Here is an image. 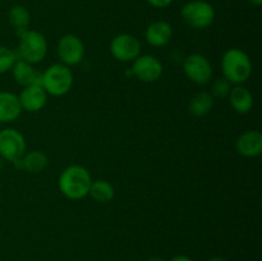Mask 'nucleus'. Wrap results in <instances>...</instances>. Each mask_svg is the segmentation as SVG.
<instances>
[{"label": "nucleus", "mask_w": 262, "mask_h": 261, "mask_svg": "<svg viewBox=\"0 0 262 261\" xmlns=\"http://www.w3.org/2000/svg\"><path fill=\"white\" fill-rule=\"evenodd\" d=\"M209 261H227V260L223 257H219V256H216V257H211Z\"/></svg>", "instance_id": "bb28decb"}, {"label": "nucleus", "mask_w": 262, "mask_h": 261, "mask_svg": "<svg viewBox=\"0 0 262 261\" xmlns=\"http://www.w3.org/2000/svg\"><path fill=\"white\" fill-rule=\"evenodd\" d=\"M215 99L209 91H199L192 96L189 101V112L194 117H205L214 107Z\"/></svg>", "instance_id": "a211bd4d"}, {"label": "nucleus", "mask_w": 262, "mask_h": 261, "mask_svg": "<svg viewBox=\"0 0 262 261\" xmlns=\"http://www.w3.org/2000/svg\"><path fill=\"white\" fill-rule=\"evenodd\" d=\"M18 95L10 91H0V123H12L22 114Z\"/></svg>", "instance_id": "2eb2a0df"}, {"label": "nucleus", "mask_w": 262, "mask_h": 261, "mask_svg": "<svg viewBox=\"0 0 262 261\" xmlns=\"http://www.w3.org/2000/svg\"><path fill=\"white\" fill-rule=\"evenodd\" d=\"M8 20L10 26L15 28L18 35H20L23 31L28 30L27 27L31 22V14L27 8L23 5H14L8 13Z\"/></svg>", "instance_id": "aec40b11"}, {"label": "nucleus", "mask_w": 262, "mask_h": 261, "mask_svg": "<svg viewBox=\"0 0 262 261\" xmlns=\"http://www.w3.org/2000/svg\"><path fill=\"white\" fill-rule=\"evenodd\" d=\"M89 194L96 202L107 204L114 199L115 189L110 182L105 181V179H96V181H92Z\"/></svg>", "instance_id": "6ab92c4d"}, {"label": "nucleus", "mask_w": 262, "mask_h": 261, "mask_svg": "<svg viewBox=\"0 0 262 261\" xmlns=\"http://www.w3.org/2000/svg\"><path fill=\"white\" fill-rule=\"evenodd\" d=\"M92 177L89 169L82 165H69L60 173L58 186L63 196L69 200H82L89 196Z\"/></svg>", "instance_id": "f257e3e1"}, {"label": "nucleus", "mask_w": 262, "mask_h": 261, "mask_svg": "<svg viewBox=\"0 0 262 261\" xmlns=\"http://www.w3.org/2000/svg\"><path fill=\"white\" fill-rule=\"evenodd\" d=\"M27 151L26 138L15 128H4L0 130V156L4 160L15 163Z\"/></svg>", "instance_id": "0eeeda50"}, {"label": "nucleus", "mask_w": 262, "mask_h": 261, "mask_svg": "<svg viewBox=\"0 0 262 261\" xmlns=\"http://www.w3.org/2000/svg\"><path fill=\"white\" fill-rule=\"evenodd\" d=\"M173 37V27L166 20L152 22L145 31L146 42L154 48H164Z\"/></svg>", "instance_id": "ddd939ff"}, {"label": "nucleus", "mask_w": 262, "mask_h": 261, "mask_svg": "<svg viewBox=\"0 0 262 261\" xmlns=\"http://www.w3.org/2000/svg\"><path fill=\"white\" fill-rule=\"evenodd\" d=\"M146 2L155 8H166L173 3V0H146Z\"/></svg>", "instance_id": "5701e85b"}, {"label": "nucleus", "mask_w": 262, "mask_h": 261, "mask_svg": "<svg viewBox=\"0 0 262 261\" xmlns=\"http://www.w3.org/2000/svg\"><path fill=\"white\" fill-rule=\"evenodd\" d=\"M73 82L74 76L71 67L63 63H55L42 72L41 86L50 96L60 97L71 91Z\"/></svg>", "instance_id": "7ed1b4c3"}, {"label": "nucleus", "mask_w": 262, "mask_h": 261, "mask_svg": "<svg viewBox=\"0 0 262 261\" xmlns=\"http://www.w3.org/2000/svg\"><path fill=\"white\" fill-rule=\"evenodd\" d=\"M183 72L187 78L194 84L205 86L212 79V66L202 54H191L183 59Z\"/></svg>", "instance_id": "423d86ee"}, {"label": "nucleus", "mask_w": 262, "mask_h": 261, "mask_svg": "<svg viewBox=\"0 0 262 261\" xmlns=\"http://www.w3.org/2000/svg\"><path fill=\"white\" fill-rule=\"evenodd\" d=\"M147 261H165V260H164V258H161V257H158V256H154V257L148 258Z\"/></svg>", "instance_id": "a878e982"}, {"label": "nucleus", "mask_w": 262, "mask_h": 261, "mask_svg": "<svg viewBox=\"0 0 262 261\" xmlns=\"http://www.w3.org/2000/svg\"><path fill=\"white\" fill-rule=\"evenodd\" d=\"M164 67L163 63L156 56L145 54L140 55L132 61L130 74L141 82L145 83H152L159 81L163 76Z\"/></svg>", "instance_id": "1a4fd4ad"}, {"label": "nucleus", "mask_w": 262, "mask_h": 261, "mask_svg": "<svg viewBox=\"0 0 262 261\" xmlns=\"http://www.w3.org/2000/svg\"><path fill=\"white\" fill-rule=\"evenodd\" d=\"M18 55L13 49L0 45V74H4L13 68Z\"/></svg>", "instance_id": "412c9836"}, {"label": "nucleus", "mask_w": 262, "mask_h": 261, "mask_svg": "<svg viewBox=\"0 0 262 261\" xmlns=\"http://www.w3.org/2000/svg\"><path fill=\"white\" fill-rule=\"evenodd\" d=\"M56 53L60 59V63L68 67L77 66L84 58V44L77 35L66 33L59 38Z\"/></svg>", "instance_id": "6e6552de"}, {"label": "nucleus", "mask_w": 262, "mask_h": 261, "mask_svg": "<svg viewBox=\"0 0 262 261\" xmlns=\"http://www.w3.org/2000/svg\"><path fill=\"white\" fill-rule=\"evenodd\" d=\"M170 261H193V260H192V258L189 257V256H186V255H177V256H174V257L171 258Z\"/></svg>", "instance_id": "b1692460"}, {"label": "nucleus", "mask_w": 262, "mask_h": 261, "mask_svg": "<svg viewBox=\"0 0 262 261\" xmlns=\"http://www.w3.org/2000/svg\"><path fill=\"white\" fill-rule=\"evenodd\" d=\"M230 106L239 114H247L253 107V96L250 90L243 84H235L232 86L229 95Z\"/></svg>", "instance_id": "f3484780"}, {"label": "nucleus", "mask_w": 262, "mask_h": 261, "mask_svg": "<svg viewBox=\"0 0 262 261\" xmlns=\"http://www.w3.org/2000/svg\"><path fill=\"white\" fill-rule=\"evenodd\" d=\"M19 36L17 55L18 59L30 64L40 63L48 54V41L41 32L33 30L23 31Z\"/></svg>", "instance_id": "20e7f679"}, {"label": "nucleus", "mask_w": 262, "mask_h": 261, "mask_svg": "<svg viewBox=\"0 0 262 261\" xmlns=\"http://www.w3.org/2000/svg\"><path fill=\"white\" fill-rule=\"evenodd\" d=\"M235 150L243 158H256L262 153V135L260 130H246L235 141Z\"/></svg>", "instance_id": "f8f14e48"}, {"label": "nucleus", "mask_w": 262, "mask_h": 261, "mask_svg": "<svg viewBox=\"0 0 262 261\" xmlns=\"http://www.w3.org/2000/svg\"><path fill=\"white\" fill-rule=\"evenodd\" d=\"M181 15L189 27L204 30L214 22L215 10L210 3L204 0H192L183 5Z\"/></svg>", "instance_id": "39448f33"}, {"label": "nucleus", "mask_w": 262, "mask_h": 261, "mask_svg": "<svg viewBox=\"0 0 262 261\" xmlns=\"http://www.w3.org/2000/svg\"><path fill=\"white\" fill-rule=\"evenodd\" d=\"M250 3H252L253 5H257V7H260V5L262 4V0H248Z\"/></svg>", "instance_id": "393cba45"}, {"label": "nucleus", "mask_w": 262, "mask_h": 261, "mask_svg": "<svg viewBox=\"0 0 262 261\" xmlns=\"http://www.w3.org/2000/svg\"><path fill=\"white\" fill-rule=\"evenodd\" d=\"M14 81L20 86H31V84H41L42 72L33 68V64L27 63L22 59H17L13 68L10 69Z\"/></svg>", "instance_id": "4468645a"}, {"label": "nucleus", "mask_w": 262, "mask_h": 261, "mask_svg": "<svg viewBox=\"0 0 262 261\" xmlns=\"http://www.w3.org/2000/svg\"><path fill=\"white\" fill-rule=\"evenodd\" d=\"M223 77L233 86L243 84L252 74V61L242 49L232 48L224 53L222 58Z\"/></svg>", "instance_id": "f03ea898"}, {"label": "nucleus", "mask_w": 262, "mask_h": 261, "mask_svg": "<svg viewBox=\"0 0 262 261\" xmlns=\"http://www.w3.org/2000/svg\"><path fill=\"white\" fill-rule=\"evenodd\" d=\"M233 84L230 83L228 79H225L224 77L222 78H216L211 83V90H210V94L212 95V97H216V99H224L228 97L230 90H232Z\"/></svg>", "instance_id": "4be33fe9"}, {"label": "nucleus", "mask_w": 262, "mask_h": 261, "mask_svg": "<svg viewBox=\"0 0 262 261\" xmlns=\"http://www.w3.org/2000/svg\"><path fill=\"white\" fill-rule=\"evenodd\" d=\"M49 95L41 84H31L23 87L20 94L18 95L22 110L28 113H37L42 110L48 104Z\"/></svg>", "instance_id": "9b49d317"}, {"label": "nucleus", "mask_w": 262, "mask_h": 261, "mask_svg": "<svg viewBox=\"0 0 262 261\" xmlns=\"http://www.w3.org/2000/svg\"><path fill=\"white\" fill-rule=\"evenodd\" d=\"M140 40L130 33H120L117 35L110 42V53L113 58L122 63H129L141 55Z\"/></svg>", "instance_id": "9d476101"}, {"label": "nucleus", "mask_w": 262, "mask_h": 261, "mask_svg": "<svg viewBox=\"0 0 262 261\" xmlns=\"http://www.w3.org/2000/svg\"><path fill=\"white\" fill-rule=\"evenodd\" d=\"M13 164L20 170H25L31 174H37L41 173L48 166L49 159L43 151L32 150L26 151L22 158Z\"/></svg>", "instance_id": "dca6fc26"}]
</instances>
